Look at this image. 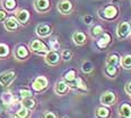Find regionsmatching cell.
I'll use <instances>...</instances> for the list:
<instances>
[{"mask_svg": "<svg viewBox=\"0 0 131 118\" xmlns=\"http://www.w3.org/2000/svg\"><path fill=\"white\" fill-rule=\"evenodd\" d=\"M14 79H15V71H6L0 74V84L6 87Z\"/></svg>", "mask_w": 131, "mask_h": 118, "instance_id": "3957f363", "label": "cell"}, {"mask_svg": "<svg viewBox=\"0 0 131 118\" xmlns=\"http://www.w3.org/2000/svg\"><path fill=\"white\" fill-rule=\"evenodd\" d=\"M45 61H46V63H49V64H51V65L57 64V63L60 61L59 53L57 51H50V52H48V53H46V55H45Z\"/></svg>", "mask_w": 131, "mask_h": 118, "instance_id": "5b68a950", "label": "cell"}, {"mask_svg": "<svg viewBox=\"0 0 131 118\" xmlns=\"http://www.w3.org/2000/svg\"><path fill=\"white\" fill-rule=\"evenodd\" d=\"M75 86L76 88H78L79 90H81V91H86L87 90V86L86 83L81 80L80 78H76V81H75Z\"/></svg>", "mask_w": 131, "mask_h": 118, "instance_id": "cb8c5ba5", "label": "cell"}, {"mask_svg": "<svg viewBox=\"0 0 131 118\" xmlns=\"http://www.w3.org/2000/svg\"><path fill=\"white\" fill-rule=\"evenodd\" d=\"M9 53V48L6 44H0V57H5Z\"/></svg>", "mask_w": 131, "mask_h": 118, "instance_id": "d4e9b609", "label": "cell"}, {"mask_svg": "<svg viewBox=\"0 0 131 118\" xmlns=\"http://www.w3.org/2000/svg\"><path fill=\"white\" fill-rule=\"evenodd\" d=\"M1 100L4 101V103H6V105H12V103L15 102V98H14V96L10 92H8V91L2 93Z\"/></svg>", "mask_w": 131, "mask_h": 118, "instance_id": "ac0fdd59", "label": "cell"}, {"mask_svg": "<svg viewBox=\"0 0 131 118\" xmlns=\"http://www.w3.org/2000/svg\"><path fill=\"white\" fill-rule=\"evenodd\" d=\"M43 118H57V117H56V115H54L53 112L49 111V112H45L44 116H43Z\"/></svg>", "mask_w": 131, "mask_h": 118, "instance_id": "e575fe53", "label": "cell"}, {"mask_svg": "<svg viewBox=\"0 0 131 118\" xmlns=\"http://www.w3.org/2000/svg\"><path fill=\"white\" fill-rule=\"evenodd\" d=\"M31 48L34 52H36V53H40V54L48 53V47H46L44 44L41 42V41H39V40H34L31 43Z\"/></svg>", "mask_w": 131, "mask_h": 118, "instance_id": "277c9868", "label": "cell"}, {"mask_svg": "<svg viewBox=\"0 0 131 118\" xmlns=\"http://www.w3.org/2000/svg\"><path fill=\"white\" fill-rule=\"evenodd\" d=\"M28 115H29V111L25 107H21L20 109H18V110L16 111V117L17 118H27Z\"/></svg>", "mask_w": 131, "mask_h": 118, "instance_id": "603a6c76", "label": "cell"}, {"mask_svg": "<svg viewBox=\"0 0 131 118\" xmlns=\"http://www.w3.org/2000/svg\"><path fill=\"white\" fill-rule=\"evenodd\" d=\"M110 41H111L110 35L106 34V33H103L102 36L98 38V41H97V46L98 47H101V48H104L105 46L110 43Z\"/></svg>", "mask_w": 131, "mask_h": 118, "instance_id": "4fadbf2b", "label": "cell"}, {"mask_svg": "<svg viewBox=\"0 0 131 118\" xmlns=\"http://www.w3.org/2000/svg\"><path fill=\"white\" fill-rule=\"evenodd\" d=\"M27 55H28V51L25 46H18L16 50V56L19 59H25Z\"/></svg>", "mask_w": 131, "mask_h": 118, "instance_id": "ffe728a7", "label": "cell"}, {"mask_svg": "<svg viewBox=\"0 0 131 118\" xmlns=\"http://www.w3.org/2000/svg\"><path fill=\"white\" fill-rule=\"evenodd\" d=\"M36 33L40 35V36L45 37V36H48V35H50L51 27L49 25H46V24H41V25H39L36 27Z\"/></svg>", "mask_w": 131, "mask_h": 118, "instance_id": "ba28073f", "label": "cell"}, {"mask_svg": "<svg viewBox=\"0 0 131 118\" xmlns=\"http://www.w3.org/2000/svg\"><path fill=\"white\" fill-rule=\"evenodd\" d=\"M5 18H6V12L4 10H0V21H2Z\"/></svg>", "mask_w": 131, "mask_h": 118, "instance_id": "8d00e7d4", "label": "cell"}, {"mask_svg": "<svg viewBox=\"0 0 131 118\" xmlns=\"http://www.w3.org/2000/svg\"><path fill=\"white\" fill-rule=\"evenodd\" d=\"M50 47H51V50H52V51H57V50H59L60 44H59L58 41L53 38V40L50 41Z\"/></svg>", "mask_w": 131, "mask_h": 118, "instance_id": "4dcf8cb0", "label": "cell"}, {"mask_svg": "<svg viewBox=\"0 0 131 118\" xmlns=\"http://www.w3.org/2000/svg\"><path fill=\"white\" fill-rule=\"evenodd\" d=\"M110 116V110L105 107H100L96 110V117L97 118H107Z\"/></svg>", "mask_w": 131, "mask_h": 118, "instance_id": "d6986e66", "label": "cell"}, {"mask_svg": "<svg viewBox=\"0 0 131 118\" xmlns=\"http://www.w3.org/2000/svg\"><path fill=\"white\" fill-rule=\"evenodd\" d=\"M35 7L40 11H44L50 7V2H49V0H36L35 1Z\"/></svg>", "mask_w": 131, "mask_h": 118, "instance_id": "5bb4252c", "label": "cell"}, {"mask_svg": "<svg viewBox=\"0 0 131 118\" xmlns=\"http://www.w3.org/2000/svg\"><path fill=\"white\" fill-rule=\"evenodd\" d=\"M116 14H118V10H116V8L114 6H107L104 9V17L107 18V19H112L114 18L116 16Z\"/></svg>", "mask_w": 131, "mask_h": 118, "instance_id": "7c38bea8", "label": "cell"}, {"mask_svg": "<svg viewBox=\"0 0 131 118\" xmlns=\"http://www.w3.org/2000/svg\"><path fill=\"white\" fill-rule=\"evenodd\" d=\"M122 65H123L125 69L131 68V55H127L122 59Z\"/></svg>", "mask_w": 131, "mask_h": 118, "instance_id": "83f0119b", "label": "cell"}, {"mask_svg": "<svg viewBox=\"0 0 131 118\" xmlns=\"http://www.w3.org/2000/svg\"><path fill=\"white\" fill-rule=\"evenodd\" d=\"M84 21H85V24H87V25H89V24L92 23L93 21V17L92 16H85V17H84Z\"/></svg>", "mask_w": 131, "mask_h": 118, "instance_id": "836d02e7", "label": "cell"}, {"mask_svg": "<svg viewBox=\"0 0 131 118\" xmlns=\"http://www.w3.org/2000/svg\"><path fill=\"white\" fill-rule=\"evenodd\" d=\"M21 105H23V107H25V108H27L29 110V109H32V108L35 107V101L33 99H31V97L29 98H23Z\"/></svg>", "mask_w": 131, "mask_h": 118, "instance_id": "7402d4cb", "label": "cell"}, {"mask_svg": "<svg viewBox=\"0 0 131 118\" xmlns=\"http://www.w3.org/2000/svg\"><path fill=\"white\" fill-rule=\"evenodd\" d=\"M120 115H121L122 118H131V106L128 105V103H124L120 107L119 109Z\"/></svg>", "mask_w": 131, "mask_h": 118, "instance_id": "8fae6325", "label": "cell"}, {"mask_svg": "<svg viewBox=\"0 0 131 118\" xmlns=\"http://www.w3.org/2000/svg\"><path fill=\"white\" fill-rule=\"evenodd\" d=\"M102 34H103L102 26L96 25V26H94L92 28V35H93V36H98V35H102Z\"/></svg>", "mask_w": 131, "mask_h": 118, "instance_id": "484cf974", "label": "cell"}, {"mask_svg": "<svg viewBox=\"0 0 131 118\" xmlns=\"http://www.w3.org/2000/svg\"><path fill=\"white\" fill-rule=\"evenodd\" d=\"M68 91V84L63 81H59L58 83L56 84V92L59 93V95H63Z\"/></svg>", "mask_w": 131, "mask_h": 118, "instance_id": "2e32d148", "label": "cell"}, {"mask_svg": "<svg viewBox=\"0 0 131 118\" xmlns=\"http://www.w3.org/2000/svg\"><path fill=\"white\" fill-rule=\"evenodd\" d=\"M19 95H20L21 98H29V97H32V92L29 91V90H27V89H20L19 90Z\"/></svg>", "mask_w": 131, "mask_h": 118, "instance_id": "1f68e13d", "label": "cell"}, {"mask_svg": "<svg viewBox=\"0 0 131 118\" xmlns=\"http://www.w3.org/2000/svg\"><path fill=\"white\" fill-rule=\"evenodd\" d=\"M5 7H6V9H8V10L15 9L16 1L15 0H6V1H5Z\"/></svg>", "mask_w": 131, "mask_h": 118, "instance_id": "f1b7e54d", "label": "cell"}, {"mask_svg": "<svg viewBox=\"0 0 131 118\" xmlns=\"http://www.w3.org/2000/svg\"><path fill=\"white\" fill-rule=\"evenodd\" d=\"M32 87L35 91H42V90H44L45 88L48 87V79L43 75L37 76L34 80V82H33Z\"/></svg>", "mask_w": 131, "mask_h": 118, "instance_id": "6da1fadb", "label": "cell"}, {"mask_svg": "<svg viewBox=\"0 0 131 118\" xmlns=\"http://www.w3.org/2000/svg\"><path fill=\"white\" fill-rule=\"evenodd\" d=\"M119 63V56L116 54H112L108 56L107 62H106V67H116V64Z\"/></svg>", "mask_w": 131, "mask_h": 118, "instance_id": "44dd1931", "label": "cell"}, {"mask_svg": "<svg viewBox=\"0 0 131 118\" xmlns=\"http://www.w3.org/2000/svg\"><path fill=\"white\" fill-rule=\"evenodd\" d=\"M28 18H29V12L27 11V10L23 9V10H19V11L17 12V19L21 24L26 23V21L28 20Z\"/></svg>", "mask_w": 131, "mask_h": 118, "instance_id": "e0dca14e", "label": "cell"}, {"mask_svg": "<svg viewBox=\"0 0 131 118\" xmlns=\"http://www.w3.org/2000/svg\"><path fill=\"white\" fill-rule=\"evenodd\" d=\"M64 80L67 81V84L68 86H71V87H75V81H76V72L73 70H70L68 71L67 73L64 74Z\"/></svg>", "mask_w": 131, "mask_h": 118, "instance_id": "30bf717a", "label": "cell"}, {"mask_svg": "<svg viewBox=\"0 0 131 118\" xmlns=\"http://www.w3.org/2000/svg\"><path fill=\"white\" fill-rule=\"evenodd\" d=\"M71 8H72L71 2L68 1V0H62V1H60V2H59V5H58V9H59V11H60V12H62V14H67V12H69L70 10H71Z\"/></svg>", "mask_w": 131, "mask_h": 118, "instance_id": "52a82bcc", "label": "cell"}, {"mask_svg": "<svg viewBox=\"0 0 131 118\" xmlns=\"http://www.w3.org/2000/svg\"><path fill=\"white\" fill-rule=\"evenodd\" d=\"M92 70H93V64L91 62H88V61H85L83 63V71L85 73H89V72H92Z\"/></svg>", "mask_w": 131, "mask_h": 118, "instance_id": "4316f807", "label": "cell"}, {"mask_svg": "<svg viewBox=\"0 0 131 118\" xmlns=\"http://www.w3.org/2000/svg\"><path fill=\"white\" fill-rule=\"evenodd\" d=\"M118 72L116 67H106V74H108L110 76H114Z\"/></svg>", "mask_w": 131, "mask_h": 118, "instance_id": "f546056e", "label": "cell"}, {"mask_svg": "<svg viewBox=\"0 0 131 118\" xmlns=\"http://www.w3.org/2000/svg\"><path fill=\"white\" fill-rule=\"evenodd\" d=\"M72 38H73V42H75L76 44H78V45H81V44H84L86 42V35L81 32L75 33Z\"/></svg>", "mask_w": 131, "mask_h": 118, "instance_id": "9a60e30c", "label": "cell"}, {"mask_svg": "<svg viewBox=\"0 0 131 118\" xmlns=\"http://www.w3.org/2000/svg\"><path fill=\"white\" fill-rule=\"evenodd\" d=\"M131 32V24H129L128 21H123V23L119 24L118 26V36L121 38L127 37Z\"/></svg>", "mask_w": 131, "mask_h": 118, "instance_id": "7a4b0ae2", "label": "cell"}, {"mask_svg": "<svg viewBox=\"0 0 131 118\" xmlns=\"http://www.w3.org/2000/svg\"><path fill=\"white\" fill-rule=\"evenodd\" d=\"M115 101V95L113 92H105L101 97V102L105 106H111Z\"/></svg>", "mask_w": 131, "mask_h": 118, "instance_id": "8992f818", "label": "cell"}, {"mask_svg": "<svg viewBox=\"0 0 131 118\" xmlns=\"http://www.w3.org/2000/svg\"><path fill=\"white\" fill-rule=\"evenodd\" d=\"M5 27L7 31H15L18 27V20L15 17H9L5 23Z\"/></svg>", "mask_w": 131, "mask_h": 118, "instance_id": "9c48e42d", "label": "cell"}, {"mask_svg": "<svg viewBox=\"0 0 131 118\" xmlns=\"http://www.w3.org/2000/svg\"><path fill=\"white\" fill-rule=\"evenodd\" d=\"M125 92L131 96V82H129V83L125 86Z\"/></svg>", "mask_w": 131, "mask_h": 118, "instance_id": "d590c367", "label": "cell"}, {"mask_svg": "<svg viewBox=\"0 0 131 118\" xmlns=\"http://www.w3.org/2000/svg\"><path fill=\"white\" fill-rule=\"evenodd\" d=\"M71 55H72V53L69 50H66V51H63V53H62V57H63V60H66V61L71 59Z\"/></svg>", "mask_w": 131, "mask_h": 118, "instance_id": "d6a6232c", "label": "cell"}]
</instances>
